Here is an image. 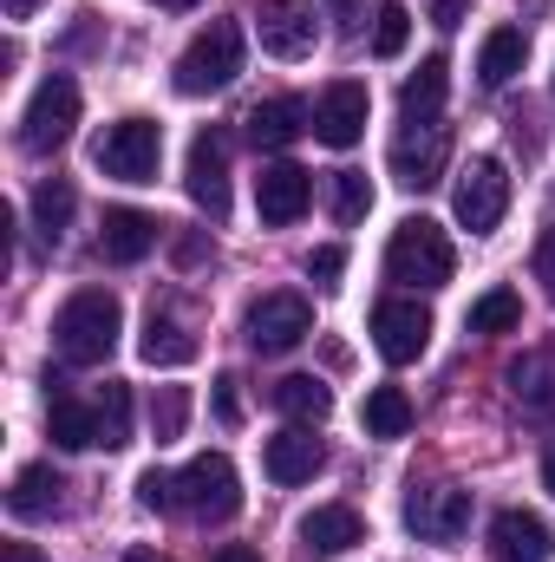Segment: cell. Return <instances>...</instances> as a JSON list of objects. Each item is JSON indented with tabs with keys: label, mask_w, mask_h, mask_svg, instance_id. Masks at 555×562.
I'll use <instances>...</instances> for the list:
<instances>
[{
	"label": "cell",
	"mask_w": 555,
	"mask_h": 562,
	"mask_svg": "<svg viewBox=\"0 0 555 562\" xmlns=\"http://www.w3.org/2000/svg\"><path fill=\"white\" fill-rule=\"evenodd\" d=\"M242 334H249L256 353H287V347H301V340L314 334V307H307V294L275 288V294H262V301L249 307Z\"/></svg>",
	"instance_id": "ba28073f"
},
{
	"label": "cell",
	"mask_w": 555,
	"mask_h": 562,
	"mask_svg": "<svg viewBox=\"0 0 555 562\" xmlns=\"http://www.w3.org/2000/svg\"><path fill=\"white\" fill-rule=\"evenodd\" d=\"M7 510L13 517H53L59 510V477H53V464H26L20 477H13V491H7Z\"/></svg>",
	"instance_id": "484cf974"
},
{
	"label": "cell",
	"mask_w": 555,
	"mask_h": 562,
	"mask_svg": "<svg viewBox=\"0 0 555 562\" xmlns=\"http://www.w3.org/2000/svg\"><path fill=\"white\" fill-rule=\"evenodd\" d=\"M327 203H333V223H360V216L373 210L366 170H333V177H327Z\"/></svg>",
	"instance_id": "1f68e13d"
},
{
	"label": "cell",
	"mask_w": 555,
	"mask_h": 562,
	"mask_svg": "<svg viewBox=\"0 0 555 562\" xmlns=\"http://www.w3.org/2000/svg\"><path fill=\"white\" fill-rule=\"evenodd\" d=\"M543 491L555 497V445H550V458H543Z\"/></svg>",
	"instance_id": "ee69618b"
},
{
	"label": "cell",
	"mask_w": 555,
	"mask_h": 562,
	"mask_svg": "<svg viewBox=\"0 0 555 562\" xmlns=\"http://www.w3.org/2000/svg\"><path fill=\"white\" fill-rule=\"evenodd\" d=\"M72 210H79V196H72V183H66V177H53V183H39V190H33V229H39V243H46V249H59V243H66Z\"/></svg>",
	"instance_id": "d4e9b609"
},
{
	"label": "cell",
	"mask_w": 555,
	"mask_h": 562,
	"mask_svg": "<svg viewBox=\"0 0 555 562\" xmlns=\"http://www.w3.org/2000/svg\"><path fill=\"white\" fill-rule=\"evenodd\" d=\"M340 269H347V249H340V243H320V249L307 256V276L320 281V288H333V281H340Z\"/></svg>",
	"instance_id": "d590c367"
},
{
	"label": "cell",
	"mask_w": 555,
	"mask_h": 562,
	"mask_svg": "<svg viewBox=\"0 0 555 562\" xmlns=\"http://www.w3.org/2000/svg\"><path fill=\"white\" fill-rule=\"evenodd\" d=\"M7 562H46L33 543H7Z\"/></svg>",
	"instance_id": "b9f144b4"
},
{
	"label": "cell",
	"mask_w": 555,
	"mask_h": 562,
	"mask_svg": "<svg viewBox=\"0 0 555 562\" xmlns=\"http://www.w3.org/2000/svg\"><path fill=\"white\" fill-rule=\"evenodd\" d=\"M183 425H190V393H183V386H157V400H150V431H157V445L183 438Z\"/></svg>",
	"instance_id": "836d02e7"
},
{
	"label": "cell",
	"mask_w": 555,
	"mask_h": 562,
	"mask_svg": "<svg viewBox=\"0 0 555 562\" xmlns=\"http://www.w3.org/2000/svg\"><path fill=\"white\" fill-rule=\"evenodd\" d=\"M157 7H196V0H157Z\"/></svg>",
	"instance_id": "bcb514c9"
},
{
	"label": "cell",
	"mask_w": 555,
	"mask_h": 562,
	"mask_svg": "<svg viewBox=\"0 0 555 562\" xmlns=\"http://www.w3.org/2000/svg\"><path fill=\"white\" fill-rule=\"evenodd\" d=\"M431 20H438V26H457V20H464V0H438Z\"/></svg>",
	"instance_id": "ab89813d"
},
{
	"label": "cell",
	"mask_w": 555,
	"mask_h": 562,
	"mask_svg": "<svg viewBox=\"0 0 555 562\" xmlns=\"http://www.w3.org/2000/svg\"><path fill=\"white\" fill-rule=\"evenodd\" d=\"M503 386L510 400L530 413V419H555V347H530L503 367Z\"/></svg>",
	"instance_id": "e0dca14e"
},
{
	"label": "cell",
	"mask_w": 555,
	"mask_h": 562,
	"mask_svg": "<svg viewBox=\"0 0 555 562\" xmlns=\"http://www.w3.org/2000/svg\"><path fill=\"white\" fill-rule=\"evenodd\" d=\"M444 157H451V132H444L438 119L406 125V132L393 138V177H399L406 190H431V183L444 177Z\"/></svg>",
	"instance_id": "7c38bea8"
},
{
	"label": "cell",
	"mask_w": 555,
	"mask_h": 562,
	"mask_svg": "<svg viewBox=\"0 0 555 562\" xmlns=\"http://www.w3.org/2000/svg\"><path fill=\"white\" fill-rule=\"evenodd\" d=\"M490 557L497 562H550L555 537L536 510H497L490 517Z\"/></svg>",
	"instance_id": "2e32d148"
},
{
	"label": "cell",
	"mask_w": 555,
	"mask_h": 562,
	"mask_svg": "<svg viewBox=\"0 0 555 562\" xmlns=\"http://www.w3.org/2000/svg\"><path fill=\"white\" fill-rule=\"evenodd\" d=\"M183 183H190V203H196L209 223L229 216V138H223V132H196V138H190V170H183Z\"/></svg>",
	"instance_id": "30bf717a"
},
{
	"label": "cell",
	"mask_w": 555,
	"mask_h": 562,
	"mask_svg": "<svg viewBox=\"0 0 555 562\" xmlns=\"http://www.w3.org/2000/svg\"><path fill=\"white\" fill-rule=\"evenodd\" d=\"M125 334V307L112 288H79L59 314H53V347L66 367H105L112 347Z\"/></svg>",
	"instance_id": "6da1fadb"
},
{
	"label": "cell",
	"mask_w": 555,
	"mask_h": 562,
	"mask_svg": "<svg viewBox=\"0 0 555 562\" xmlns=\"http://www.w3.org/2000/svg\"><path fill=\"white\" fill-rule=\"evenodd\" d=\"M444 92H451V66L431 53V59H418V72L399 86V119L406 125H424V119H438L444 112Z\"/></svg>",
	"instance_id": "603a6c76"
},
{
	"label": "cell",
	"mask_w": 555,
	"mask_h": 562,
	"mask_svg": "<svg viewBox=\"0 0 555 562\" xmlns=\"http://www.w3.org/2000/svg\"><path fill=\"white\" fill-rule=\"evenodd\" d=\"M256 33H262V53H275V59H307V53H314V7H307V0H262Z\"/></svg>",
	"instance_id": "9a60e30c"
},
{
	"label": "cell",
	"mask_w": 555,
	"mask_h": 562,
	"mask_svg": "<svg viewBox=\"0 0 555 562\" xmlns=\"http://www.w3.org/2000/svg\"><path fill=\"white\" fill-rule=\"evenodd\" d=\"M92 164L118 183H157V164H163V132L150 119H118L105 125L92 144Z\"/></svg>",
	"instance_id": "5b68a950"
},
{
	"label": "cell",
	"mask_w": 555,
	"mask_h": 562,
	"mask_svg": "<svg viewBox=\"0 0 555 562\" xmlns=\"http://www.w3.org/2000/svg\"><path fill=\"white\" fill-rule=\"evenodd\" d=\"M216 562H262L256 550H242V543H229V550H216Z\"/></svg>",
	"instance_id": "7bdbcfd3"
},
{
	"label": "cell",
	"mask_w": 555,
	"mask_h": 562,
	"mask_svg": "<svg viewBox=\"0 0 555 562\" xmlns=\"http://www.w3.org/2000/svg\"><path fill=\"white\" fill-rule=\"evenodd\" d=\"M275 406L294 425H314V419H327V413H333V393H327L314 373H287V380L275 386Z\"/></svg>",
	"instance_id": "f1b7e54d"
},
{
	"label": "cell",
	"mask_w": 555,
	"mask_h": 562,
	"mask_svg": "<svg viewBox=\"0 0 555 562\" xmlns=\"http://www.w3.org/2000/svg\"><path fill=\"white\" fill-rule=\"evenodd\" d=\"M523 59H530L523 26H490V33H484V53H477V79H484V86H510V79L523 72Z\"/></svg>",
	"instance_id": "cb8c5ba5"
},
{
	"label": "cell",
	"mask_w": 555,
	"mask_h": 562,
	"mask_svg": "<svg viewBox=\"0 0 555 562\" xmlns=\"http://www.w3.org/2000/svg\"><path fill=\"white\" fill-rule=\"evenodd\" d=\"M307 203H314V177H307L301 164H262V177H256V210H262L269 229L301 223Z\"/></svg>",
	"instance_id": "5bb4252c"
},
{
	"label": "cell",
	"mask_w": 555,
	"mask_h": 562,
	"mask_svg": "<svg viewBox=\"0 0 555 562\" xmlns=\"http://www.w3.org/2000/svg\"><path fill=\"white\" fill-rule=\"evenodd\" d=\"M138 353H144V367H190L196 360V334L170 307H150L144 314V334H138Z\"/></svg>",
	"instance_id": "ffe728a7"
},
{
	"label": "cell",
	"mask_w": 555,
	"mask_h": 562,
	"mask_svg": "<svg viewBox=\"0 0 555 562\" xmlns=\"http://www.w3.org/2000/svg\"><path fill=\"white\" fill-rule=\"evenodd\" d=\"M510 210V170L503 157H471L457 170V190H451V216L471 229V236H490Z\"/></svg>",
	"instance_id": "8992f818"
},
{
	"label": "cell",
	"mask_w": 555,
	"mask_h": 562,
	"mask_svg": "<svg viewBox=\"0 0 555 562\" xmlns=\"http://www.w3.org/2000/svg\"><path fill=\"white\" fill-rule=\"evenodd\" d=\"M125 562H170V557H157V550H144L138 543V550H125Z\"/></svg>",
	"instance_id": "f6af8a7d"
},
{
	"label": "cell",
	"mask_w": 555,
	"mask_h": 562,
	"mask_svg": "<svg viewBox=\"0 0 555 562\" xmlns=\"http://www.w3.org/2000/svg\"><path fill=\"white\" fill-rule=\"evenodd\" d=\"M536 281L550 288V301H555V223L543 229V243H536Z\"/></svg>",
	"instance_id": "74e56055"
},
{
	"label": "cell",
	"mask_w": 555,
	"mask_h": 562,
	"mask_svg": "<svg viewBox=\"0 0 555 562\" xmlns=\"http://www.w3.org/2000/svg\"><path fill=\"white\" fill-rule=\"evenodd\" d=\"M457 269V249H451V236L431 223V216H406L399 229H393V243H386V281H399V288H444Z\"/></svg>",
	"instance_id": "7a4b0ae2"
},
{
	"label": "cell",
	"mask_w": 555,
	"mask_h": 562,
	"mask_svg": "<svg viewBox=\"0 0 555 562\" xmlns=\"http://www.w3.org/2000/svg\"><path fill=\"white\" fill-rule=\"evenodd\" d=\"M406 40H412V13L399 0H380V13H373V53L380 59H399Z\"/></svg>",
	"instance_id": "d6a6232c"
},
{
	"label": "cell",
	"mask_w": 555,
	"mask_h": 562,
	"mask_svg": "<svg viewBox=\"0 0 555 562\" xmlns=\"http://www.w3.org/2000/svg\"><path fill=\"white\" fill-rule=\"evenodd\" d=\"M464 327H471V334H517V327H523V294H517V288L477 294L471 314H464Z\"/></svg>",
	"instance_id": "83f0119b"
},
{
	"label": "cell",
	"mask_w": 555,
	"mask_h": 562,
	"mask_svg": "<svg viewBox=\"0 0 555 562\" xmlns=\"http://www.w3.org/2000/svg\"><path fill=\"white\" fill-rule=\"evenodd\" d=\"M242 26L236 20H209L183 53H177V92L183 99H209V92H223V86H236V72H242Z\"/></svg>",
	"instance_id": "3957f363"
},
{
	"label": "cell",
	"mask_w": 555,
	"mask_h": 562,
	"mask_svg": "<svg viewBox=\"0 0 555 562\" xmlns=\"http://www.w3.org/2000/svg\"><path fill=\"white\" fill-rule=\"evenodd\" d=\"M320 464H327V445H320L307 425H287V431H275V438L262 445V471H269L275 484H307Z\"/></svg>",
	"instance_id": "ac0fdd59"
},
{
	"label": "cell",
	"mask_w": 555,
	"mask_h": 562,
	"mask_svg": "<svg viewBox=\"0 0 555 562\" xmlns=\"http://www.w3.org/2000/svg\"><path fill=\"white\" fill-rule=\"evenodd\" d=\"M99 445L105 451L132 445V386L125 380H105V393H99Z\"/></svg>",
	"instance_id": "4dcf8cb0"
},
{
	"label": "cell",
	"mask_w": 555,
	"mask_h": 562,
	"mask_svg": "<svg viewBox=\"0 0 555 562\" xmlns=\"http://www.w3.org/2000/svg\"><path fill=\"white\" fill-rule=\"evenodd\" d=\"M471 524V491H451V484H424L406 497V530L418 543H457Z\"/></svg>",
	"instance_id": "8fae6325"
},
{
	"label": "cell",
	"mask_w": 555,
	"mask_h": 562,
	"mask_svg": "<svg viewBox=\"0 0 555 562\" xmlns=\"http://www.w3.org/2000/svg\"><path fill=\"white\" fill-rule=\"evenodd\" d=\"M138 504L144 510H183V504H177V477H170V471H144L138 477Z\"/></svg>",
	"instance_id": "e575fe53"
},
{
	"label": "cell",
	"mask_w": 555,
	"mask_h": 562,
	"mask_svg": "<svg viewBox=\"0 0 555 562\" xmlns=\"http://www.w3.org/2000/svg\"><path fill=\"white\" fill-rule=\"evenodd\" d=\"M301 132H314L307 99H262V105L249 112V138H256V150H281V144H294Z\"/></svg>",
	"instance_id": "7402d4cb"
},
{
	"label": "cell",
	"mask_w": 555,
	"mask_h": 562,
	"mask_svg": "<svg viewBox=\"0 0 555 562\" xmlns=\"http://www.w3.org/2000/svg\"><path fill=\"white\" fill-rule=\"evenodd\" d=\"M177 504H183L190 517H203V524H229V517L242 510V477H236V464H229L223 451L190 458V464L177 471Z\"/></svg>",
	"instance_id": "277c9868"
},
{
	"label": "cell",
	"mask_w": 555,
	"mask_h": 562,
	"mask_svg": "<svg viewBox=\"0 0 555 562\" xmlns=\"http://www.w3.org/2000/svg\"><path fill=\"white\" fill-rule=\"evenodd\" d=\"M366 112H373L366 86H360V79H333V86L320 92V105H314V138L333 144V150H347V144H360V132H366Z\"/></svg>",
	"instance_id": "4fadbf2b"
},
{
	"label": "cell",
	"mask_w": 555,
	"mask_h": 562,
	"mask_svg": "<svg viewBox=\"0 0 555 562\" xmlns=\"http://www.w3.org/2000/svg\"><path fill=\"white\" fill-rule=\"evenodd\" d=\"M216 419L223 425H242V400H236V373L216 380Z\"/></svg>",
	"instance_id": "8d00e7d4"
},
{
	"label": "cell",
	"mask_w": 555,
	"mask_h": 562,
	"mask_svg": "<svg viewBox=\"0 0 555 562\" xmlns=\"http://www.w3.org/2000/svg\"><path fill=\"white\" fill-rule=\"evenodd\" d=\"M373 347L393 360V367H412L418 353L431 347V307L412 294H393L373 307Z\"/></svg>",
	"instance_id": "9c48e42d"
},
{
	"label": "cell",
	"mask_w": 555,
	"mask_h": 562,
	"mask_svg": "<svg viewBox=\"0 0 555 562\" xmlns=\"http://www.w3.org/2000/svg\"><path fill=\"white\" fill-rule=\"evenodd\" d=\"M327 13H333V26H340V33H360V20H366V0H327Z\"/></svg>",
	"instance_id": "f35d334b"
},
{
	"label": "cell",
	"mask_w": 555,
	"mask_h": 562,
	"mask_svg": "<svg viewBox=\"0 0 555 562\" xmlns=\"http://www.w3.org/2000/svg\"><path fill=\"white\" fill-rule=\"evenodd\" d=\"M72 125H79V86H72L66 72L39 79V92L26 99V119H20V144H26L33 157H53L59 144L72 138Z\"/></svg>",
	"instance_id": "52a82bcc"
},
{
	"label": "cell",
	"mask_w": 555,
	"mask_h": 562,
	"mask_svg": "<svg viewBox=\"0 0 555 562\" xmlns=\"http://www.w3.org/2000/svg\"><path fill=\"white\" fill-rule=\"evenodd\" d=\"M46 431H53L59 451H92V445H99V406L53 400V406H46Z\"/></svg>",
	"instance_id": "4316f807"
},
{
	"label": "cell",
	"mask_w": 555,
	"mask_h": 562,
	"mask_svg": "<svg viewBox=\"0 0 555 562\" xmlns=\"http://www.w3.org/2000/svg\"><path fill=\"white\" fill-rule=\"evenodd\" d=\"M301 543L320 550V557H347L353 543H366V524H360L353 504H320V510L301 517Z\"/></svg>",
	"instance_id": "d6986e66"
},
{
	"label": "cell",
	"mask_w": 555,
	"mask_h": 562,
	"mask_svg": "<svg viewBox=\"0 0 555 562\" xmlns=\"http://www.w3.org/2000/svg\"><path fill=\"white\" fill-rule=\"evenodd\" d=\"M0 7H7V20H33L39 13V0H0Z\"/></svg>",
	"instance_id": "60d3db41"
},
{
	"label": "cell",
	"mask_w": 555,
	"mask_h": 562,
	"mask_svg": "<svg viewBox=\"0 0 555 562\" xmlns=\"http://www.w3.org/2000/svg\"><path fill=\"white\" fill-rule=\"evenodd\" d=\"M360 419H366V438H406L412 431V400L399 386H373L366 406H360Z\"/></svg>",
	"instance_id": "f546056e"
},
{
	"label": "cell",
	"mask_w": 555,
	"mask_h": 562,
	"mask_svg": "<svg viewBox=\"0 0 555 562\" xmlns=\"http://www.w3.org/2000/svg\"><path fill=\"white\" fill-rule=\"evenodd\" d=\"M157 249V216L144 210H105V229H99V256L105 262H144Z\"/></svg>",
	"instance_id": "44dd1931"
}]
</instances>
